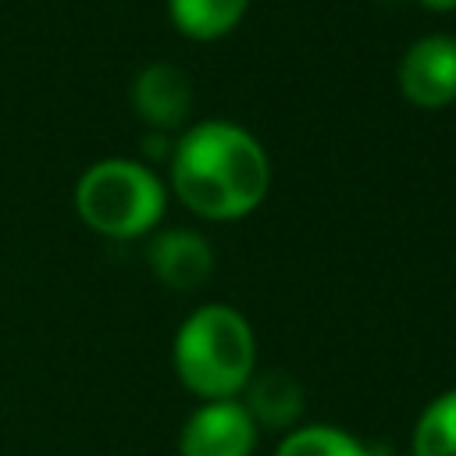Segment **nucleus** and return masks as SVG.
I'll return each instance as SVG.
<instances>
[{
    "label": "nucleus",
    "instance_id": "1",
    "mask_svg": "<svg viewBox=\"0 0 456 456\" xmlns=\"http://www.w3.org/2000/svg\"><path fill=\"white\" fill-rule=\"evenodd\" d=\"M271 157L239 121L207 118L175 135L167 160V192L214 224L249 217L271 192Z\"/></svg>",
    "mask_w": 456,
    "mask_h": 456
},
{
    "label": "nucleus",
    "instance_id": "2",
    "mask_svg": "<svg viewBox=\"0 0 456 456\" xmlns=\"http://www.w3.org/2000/svg\"><path fill=\"white\" fill-rule=\"evenodd\" d=\"M171 367L200 403L239 399L256 374V335L242 310L228 303L196 306L171 338Z\"/></svg>",
    "mask_w": 456,
    "mask_h": 456
},
{
    "label": "nucleus",
    "instance_id": "3",
    "mask_svg": "<svg viewBox=\"0 0 456 456\" xmlns=\"http://www.w3.org/2000/svg\"><path fill=\"white\" fill-rule=\"evenodd\" d=\"M167 182L135 157H103L89 164L71 192L82 224L103 239H146L167 214Z\"/></svg>",
    "mask_w": 456,
    "mask_h": 456
},
{
    "label": "nucleus",
    "instance_id": "4",
    "mask_svg": "<svg viewBox=\"0 0 456 456\" xmlns=\"http://www.w3.org/2000/svg\"><path fill=\"white\" fill-rule=\"evenodd\" d=\"M395 86L403 100L417 110L452 107L456 103V36L428 32L413 39L395 64Z\"/></svg>",
    "mask_w": 456,
    "mask_h": 456
},
{
    "label": "nucleus",
    "instance_id": "5",
    "mask_svg": "<svg viewBox=\"0 0 456 456\" xmlns=\"http://www.w3.org/2000/svg\"><path fill=\"white\" fill-rule=\"evenodd\" d=\"M256 442L260 428L242 399H210L185 417L178 431V456H253Z\"/></svg>",
    "mask_w": 456,
    "mask_h": 456
},
{
    "label": "nucleus",
    "instance_id": "6",
    "mask_svg": "<svg viewBox=\"0 0 456 456\" xmlns=\"http://www.w3.org/2000/svg\"><path fill=\"white\" fill-rule=\"evenodd\" d=\"M128 103H132L135 118L146 125V132L178 135V128L192 114V82L178 64L150 61L132 75Z\"/></svg>",
    "mask_w": 456,
    "mask_h": 456
},
{
    "label": "nucleus",
    "instance_id": "7",
    "mask_svg": "<svg viewBox=\"0 0 456 456\" xmlns=\"http://www.w3.org/2000/svg\"><path fill=\"white\" fill-rule=\"evenodd\" d=\"M214 246L196 228H157L146 235V267L175 292H192L214 274Z\"/></svg>",
    "mask_w": 456,
    "mask_h": 456
},
{
    "label": "nucleus",
    "instance_id": "8",
    "mask_svg": "<svg viewBox=\"0 0 456 456\" xmlns=\"http://www.w3.org/2000/svg\"><path fill=\"white\" fill-rule=\"evenodd\" d=\"M242 406L249 410L253 424L260 431H292L299 420H303V410H306V392H303V381L281 367L274 370H256L246 388H242Z\"/></svg>",
    "mask_w": 456,
    "mask_h": 456
},
{
    "label": "nucleus",
    "instance_id": "9",
    "mask_svg": "<svg viewBox=\"0 0 456 456\" xmlns=\"http://www.w3.org/2000/svg\"><path fill=\"white\" fill-rule=\"evenodd\" d=\"M249 0H167V18L178 36L192 43H214L239 28Z\"/></svg>",
    "mask_w": 456,
    "mask_h": 456
},
{
    "label": "nucleus",
    "instance_id": "10",
    "mask_svg": "<svg viewBox=\"0 0 456 456\" xmlns=\"http://www.w3.org/2000/svg\"><path fill=\"white\" fill-rule=\"evenodd\" d=\"M274 456H370V445L335 424H296L281 435Z\"/></svg>",
    "mask_w": 456,
    "mask_h": 456
},
{
    "label": "nucleus",
    "instance_id": "11",
    "mask_svg": "<svg viewBox=\"0 0 456 456\" xmlns=\"http://www.w3.org/2000/svg\"><path fill=\"white\" fill-rule=\"evenodd\" d=\"M413 456H456V388L435 395L413 424Z\"/></svg>",
    "mask_w": 456,
    "mask_h": 456
},
{
    "label": "nucleus",
    "instance_id": "12",
    "mask_svg": "<svg viewBox=\"0 0 456 456\" xmlns=\"http://www.w3.org/2000/svg\"><path fill=\"white\" fill-rule=\"evenodd\" d=\"M428 11H456V0H417Z\"/></svg>",
    "mask_w": 456,
    "mask_h": 456
}]
</instances>
